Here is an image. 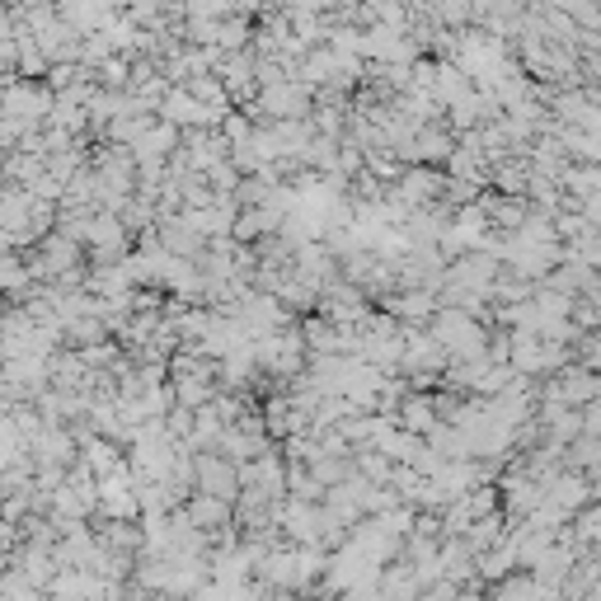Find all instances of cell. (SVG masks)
Here are the masks:
<instances>
[{
	"instance_id": "cell-1",
	"label": "cell",
	"mask_w": 601,
	"mask_h": 601,
	"mask_svg": "<svg viewBox=\"0 0 601 601\" xmlns=\"http://www.w3.org/2000/svg\"><path fill=\"white\" fill-rule=\"evenodd\" d=\"M235 484H240V475L226 465V456H198V494H212L231 503Z\"/></svg>"
},
{
	"instance_id": "cell-2",
	"label": "cell",
	"mask_w": 601,
	"mask_h": 601,
	"mask_svg": "<svg viewBox=\"0 0 601 601\" xmlns=\"http://www.w3.org/2000/svg\"><path fill=\"white\" fill-rule=\"evenodd\" d=\"M184 517L198 531H207V526H226L231 522V508H226V498H212V494H198V498H188V508Z\"/></svg>"
}]
</instances>
